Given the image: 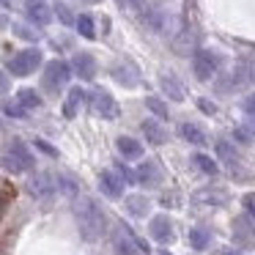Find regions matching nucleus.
<instances>
[{
	"label": "nucleus",
	"instance_id": "nucleus-19",
	"mask_svg": "<svg viewBox=\"0 0 255 255\" xmlns=\"http://www.w3.org/2000/svg\"><path fill=\"white\" fill-rule=\"evenodd\" d=\"M134 181L145 184V187L156 184L159 181V165H156V162H143V165L137 167V173H134Z\"/></svg>",
	"mask_w": 255,
	"mask_h": 255
},
{
	"label": "nucleus",
	"instance_id": "nucleus-22",
	"mask_svg": "<svg viewBox=\"0 0 255 255\" xmlns=\"http://www.w3.org/2000/svg\"><path fill=\"white\" fill-rule=\"evenodd\" d=\"M159 85H162V91H165V94L170 96L173 102H181V99H184V88H181V83H178L173 74H162Z\"/></svg>",
	"mask_w": 255,
	"mask_h": 255
},
{
	"label": "nucleus",
	"instance_id": "nucleus-18",
	"mask_svg": "<svg viewBox=\"0 0 255 255\" xmlns=\"http://www.w3.org/2000/svg\"><path fill=\"white\" fill-rule=\"evenodd\" d=\"M143 134H145V140H148L151 145H162L165 143V127H162L159 121H156V118H145L143 121Z\"/></svg>",
	"mask_w": 255,
	"mask_h": 255
},
{
	"label": "nucleus",
	"instance_id": "nucleus-20",
	"mask_svg": "<svg viewBox=\"0 0 255 255\" xmlns=\"http://www.w3.org/2000/svg\"><path fill=\"white\" fill-rule=\"evenodd\" d=\"M178 132H181V137L187 140L189 145H203L206 143V132L198 127V124H192V121H184L181 127H178Z\"/></svg>",
	"mask_w": 255,
	"mask_h": 255
},
{
	"label": "nucleus",
	"instance_id": "nucleus-37",
	"mask_svg": "<svg viewBox=\"0 0 255 255\" xmlns=\"http://www.w3.org/2000/svg\"><path fill=\"white\" fill-rule=\"evenodd\" d=\"M198 105H200V110H203V113H217V107L211 105L209 99H198Z\"/></svg>",
	"mask_w": 255,
	"mask_h": 255
},
{
	"label": "nucleus",
	"instance_id": "nucleus-7",
	"mask_svg": "<svg viewBox=\"0 0 255 255\" xmlns=\"http://www.w3.org/2000/svg\"><path fill=\"white\" fill-rule=\"evenodd\" d=\"M88 99H91V110L96 113V116H102V118H116L118 116V105H116V99H113L110 94H107L105 88H94L88 94Z\"/></svg>",
	"mask_w": 255,
	"mask_h": 255
},
{
	"label": "nucleus",
	"instance_id": "nucleus-6",
	"mask_svg": "<svg viewBox=\"0 0 255 255\" xmlns=\"http://www.w3.org/2000/svg\"><path fill=\"white\" fill-rule=\"evenodd\" d=\"M217 66H220V58L209 50H198L192 55V72H195V77L203 80V83H209L217 74Z\"/></svg>",
	"mask_w": 255,
	"mask_h": 255
},
{
	"label": "nucleus",
	"instance_id": "nucleus-35",
	"mask_svg": "<svg viewBox=\"0 0 255 255\" xmlns=\"http://www.w3.org/2000/svg\"><path fill=\"white\" fill-rule=\"evenodd\" d=\"M36 145H39V148H41V151H44V154H50V156H55V154H58V151H55V148H52V145H50V143H44V140H36Z\"/></svg>",
	"mask_w": 255,
	"mask_h": 255
},
{
	"label": "nucleus",
	"instance_id": "nucleus-16",
	"mask_svg": "<svg viewBox=\"0 0 255 255\" xmlns=\"http://www.w3.org/2000/svg\"><path fill=\"white\" fill-rule=\"evenodd\" d=\"M116 145H118V154H121L124 159H137V156H143V145H140V140H134V137L121 134V137L116 140Z\"/></svg>",
	"mask_w": 255,
	"mask_h": 255
},
{
	"label": "nucleus",
	"instance_id": "nucleus-40",
	"mask_svg": "<svg viewBox=\"0 0 255 255\" xmlns=\"http://www.w3.org/2000/svg\"><path fill=\"white\" fill-rule=\"evenodd\" d=\"M0 3H3V6L8 8V6H11V3H14V0H0Z\"/></svg>",
	"mask_w": 255,
	"mask_h": 255
},
{
	"label": "nucleus",
	"instance_id": "nucleus-14",
	"mask_svg": "<svg viewBox=\"0 0 255 255\" xmlns=\"http://www.w3.org/2000/svg\"><path fill=\"white\" fill-rule=\"evenodd\" d=\"M148 233H151V239H154V242H159V244L170 242V239H173V225H170V220H167V214L154 217V220H151V225H148Z\"/></svg>",
	"mask_w": 255,
	"mask_h": 255
},
{
	"label": "nucleus",
	"instance_id": "nucleus-26",
	"mask_svg": "<svg viewBox=\"0 0 255 255\" xmlns=\"http://www.w3.org/2000/svg\"><path fill=\"white\" fill-rule=\"evenodd\" d=\"M192 162H195V167H198L200 173H206V176H214V173L220 170V167H217V162L211 159V156H206V154H195Z\"/></svg>",
	"mask_w": 255,
	"mask_h": 255
},
{
	"label": "nucleus",
	"instance_id": "nucleus-23",
	"mask_svg": "<svg viewBox=\"0 0 255 255\" xmlns=\"http://www.w3.org/2000/svg\"><path fill=\"white\" fill-rule=\"evenodd\" d=\"M151 209V200L145 195H129L127 198V211L132 217H145V211Z\"/></svg>",
	"mask_w": 255,
	"mask_h": 255
},
{
	"label": "nucleus",
	"instance_id": "nucleus-12",
	"mask_svg": "<svg viewBox=\"0 0 255 255\" xmlns=\"http://www.w3.org/2000/svg\"><path fill=\"white\" fill-rule=\"evenodd\" d=\"M253 83V69L250 66H236L231 74H228V83H220V91H239V88H244V85H250Z\"/></svg>",
	"mask_w": 255,
	"mask_h": 255
},
{
	"label": "nucleus",
	"instance_id": "nucleus-15",
	"mask_svg": "<svg viewBox=\"0 0 255 255\" xmlns=\"http://www.w3.org/2000/svg\"><path fill=\"white\" fill-rule=\"evenodd\" d=\"M145 11V22L156 30V33H167V25H170V17H167L165 8L159 6H151V8H143Z\"/></svg>",
	"mask_w": 255,
	"mask_h": 255
},
{
	"label": "nucleus",
	"instance_id": "nucleus-13",
	"mask_svg": "<svg viewBox=\"0 0 255 255\" xmlns=\"http://www.w3.org/2000/svg\"><path fill=\"white\" fill-rule=\"evenodd\" d=\"M69 69H74V74H77L80 80H94L96 61H94V55H88V52H77V55L72 58V66Z\"/></svg>",
	"mask_w": 255,
	"mask_h": 255
},
{
	"label": "nucleus",
	"instance_id": "nucleus-28",
	"mask_svg": "<svg viewBox=\"0 0 255 255\" xmlns=\"http://www.w3.org/2000/svg\"><path fill=\"white\" fill-rule=\"evenodd\" d=\"M211 242V233L203 231V228H195V231H189V244H192L195 250H206Z\"/></svg>",
	"mask_w": 255,
	"mask_h": 255
},
{
	"label": "nucleus",
	"instance_id": "nucleus-34",
	"mask_svg": "<svg viewBox=\"0 0 255 255\" xmlns=\"http://www.w3.org/2000/svg\"><path fill=\"white\" fill-rule=\"evenodd\" d=\"M242 107H244V113H247V116H253V118H255V94H250V96H244V102H242Z\"/></svg>",
	"mask_w": 255,
	"mask_h": 255
},
{
	"label": "nucleus",
	"instance_id": "nucleus-5",
	"mask_svg": "<svg viewBox=\"0 0 255 255\" xmlns=\"http://www.w3.org/2000/svg\"><path fill=\"white\" fill-rule=\"evenodd\" d=\"M39 66H41V52L39 50H22L8 61V72H11L14 77H28V74H33Z\"/></svg>",
	"mask_w": 255,
	"mask_h": 255
},
{
	"label": "nucleus",
	"instance_id": "nucleus-30",
	"mask_svg": "<svg viewBox=\"0 0 255 255\" xmlns=\"http://www.w3.org/2000/svg\"><path fill=\"white\" fill-rule=\"evenodd\" d=\"M52 8H55L58 19H61L63 25H72V22H74V17H72V11H69V6H66V3H55Z\"/></svg>",
	"mask_w": 255,
	"mask_h": 255
},
{
	"label": "nucleus",
	"instance_id": "nucleus-11",
	"mask_svg": "<svg viewBox=\"0 0 255 255\" xmlns=\"http://www.w3.org/2000/svg\"><path fill=\"white\" fill-rule=\"evenodd\" d=\"M99 189H102L105 198L116 200V198H121V195H124V178L118 176L116 170H102L99 173Z\"/></svg>",
	"mask_w": 255,
	"mask_h": 255
},
{
	"label": "nucleus",
	"instance_id": "nucleus-21",
	"mask_svg": "<svg viewBox=\"0 0 255 255\" xmlns=\"http://www.w3.org/2000/svg\"><path fill=\"white\" fill-rule=\"evenodd\" d=\"M233 231H236V242L239 244H255V228L250 225L244 217L233 220Z\"/></svg>",
	"mask_w": 255,
	"mask_h": 255
},
{
	"label": "nucleus",
	"instance_id": "nucleus-41",
	"mask_svg": "<svg viewBox=\"0 0 255 255\" xmlns=\"http://www.w3.org/2000/svg\"><path fill=\"white\" fill-rule=\"evenodd\" d=\"M159 255H170V253H167V250H165V253H159Z\"/></svg>",
	"mask_w": 255,
	"mask_h": 255
},
{
	"label": "nucleus",
	"instance_id": "nucleus-24",
	"mask_svg": "<svg viewBox=\"0 0 255 255\" xmlns=\"http://www.w3.org/2000/svg\"><path fill=\"white\" fill-rule=\"evenodd\" d=\"M17 102H19V107H22V110H36V107H41V96L36 94L33 88H22L17 94Z\"/></svg>",
	"mask_w": 255,
	"mask_h": 255
},
{
	"label": "nucleus",
	"instance_id": "nucleus-32",
	"mask_svg": "<svg viewBox=\"0 0 255 255\" xmlns=\"http://www.w3.org/2000/svg\"><path fill=\"white\" fill-rule=\"evenodd\" d=\"M145 105H148V110H154L156 116H167V107L162 105V102L156 99V96H148V99H145Z\"/></svg>",
	"mask_w": 255,
	"mask_h": 255
},
{
	"label": "nucleus",
	"instance_id": "nucleus-4",
	"mask_svg": "<svg viewBox=\"0 0 255 255\" xmlns=\"http://www.w3.org/2000/svg\"><path fill=\"white\" fill-rule=\"evenodd\" d=\"M69 77H72V69H69L66 61H50L44 69L41 83H44V88L50 91V94H58V91L69 83Z\"/></svg>",
	"mask_w": 255,
	"mask_h": 255
},
{
	"label": "nucleus",
	"instance_id": "nucleus-9",
	"mask_svg": "<svg viewBox=\"0 0 255 255\" xmlns=\"http://www.w3.org/2000/svg\"><path fill=\"white\" fill-rule=\"evenodd\" d=\"M25 17H28L33 25L44 28V25H50V19H52V8H50L47 0H25Z\"/></svg>",
	"mask_w": 255,
	"mask_h": 255
},
{
	"label": "nucleus",
	"instance_id": "nucleus-27",
	"mask_svg": "<svg viewBox=\"0 0 255 255\" xmlns=\"http://www.w3.org/2000/svg\"><path fill=\"white\" fill-rule=\"evenodd\" d=\"M217 154L222 156V162H228V165H236L239 162V154H236V148H233L228 140H217Z\"/></svg>",
	"mask_w": 255,
	"mask_h": 255
},
{
	"label": "nucleus",
	"instance_id": "nucleus-38",
	"mask_svg": "<svg viewBox=\"0 0 255 255\" xmlns=\"http://www.w3.org/2000/svg\"><path fill=\"white\" fill-rule=\"evenodd\" d=\"M8 91V77H6V72H0V96Z\"/></svg>",
	"mask_w": 255,
	"mask_h": 255
},
{
	"label": "nucleus",
	"instance_id": "nucleus-42",
	"mask_svg": "<svg viewBox=\"0 0 255 255\" xmlns=\"http://www.w3.org/2000/svg\"><path fill=\"white\" fill-rule=\"evenodd\" d=\"M88 3H99V0H88Z\"/></svg>",
	"mask_w": 255,
	"mask_h": 255
},
{
	"label": "nucleus",
	"instance_id": "nucleus-2",
	"mask_svg": "<svg viewBox=\"0 0 255 255\" xmlns=\"http://www.w3.org/2000/svg\"><path fill=\"white\" fill-rule=\"evenodd\" d=\"M3 167H6L8 173H28L36 167V159H33L28 145L14 140V143H8V148L3 151Z\"/></svg>",
	"mask_w": 255,
	"mask_h": 255
},
{
	"label": "nucleus",
	"instance_id": "nucleus-31",
	"mask_svg": "<svg viewBox=\"0 0 255 255\" xmlns=\"http://www.w3.org/2000/svg\"><path fill=\"white\" fill-rule=\"evenodd\" d=\"M14 33H17L19 39H28V41L39 39V33H36V30H30V28H25V25H14Z\"/></svg>",
	"mask_w": 255,
	"mask_h": 255
},
{
	"label": "nucleus",
	"instance_id": "nucleus-10",
	"mask_svg": "<svg viewBox=\"0 0 255 255\" xmlns=\"http://www.w3.org/2000/svg\"><path fill=\"white\" fill-rule=\"evenodd\" d=\"M28 189H30V195H33V198L44 200V198H50V195L58 189V178L52 176V173H36V176L30 178Z\"/></svg>",
	"mask_w": 255,
	"mask_h": 255
},
{
	"label": "nucleus",
	"instance_id": "nucleus-1",
	"mask_svg": "<svg viewBox=\"0 0 255 255\" xmlns=\"http://www.w3.org/2000/svg\"><path fill=\"white\" fill-rule=\"evenodd\" d=\"M74 220H77L80 236H83L85 242H96V239L107 231V217L94 198H80L77 203H74Z\"/></svg>",
	"mask_w": 255,
	"mask_h": 255
},
{
	"label": "nucleus",
	"instance_id": "nucleus-3",
	"mask_svg": "<svg viewBox=\"0 0 255 255\" xmlns=\"http://www.w3.org/2000/svg\"><path fill=\"white\" fill-rule=\"evenodd\" d=\"M113 250H116V255H143V253H148V247H145L143 242H137L134 233L129 231L124 222L116 225V231H113Z\"/></svg>",
	"mask_w": 255,
	"mask_h": 255
},
{
	"label": "nucleus",
	"instance_id": "nucleus-8",
	"mask_svg": "<svg viewBox=\"0 0 255 255\" xmlns=\"http://www.w3.org/2000/svg\"><path fill=\"white\" fill-rule=\"evenodd\" d=\"M110 74H113V80H116V83L124 85V88H134V85L140 83V72H137V66H134L132 61H118V63H113Z\"/></svg>",
	"mask_w": 255,
	"mask_h": 255
},
{
	"label": "nucleus",
	"instance_id": "nucleus-33",
	"mask_svg": "<svg viewBox=\"0 0 255 255\" xmlns=\"http://www.w3.org/2000/svg\"><path fill=\"white\" fill-rule=\"evenodd\" d=\"M58 187H63V192H66V195L77 192V184H74L72 178H66V176H58Z\"/></svg>",
	"mask_w": 255,
	"mask_h": 255
},
{
	"label": "nucleus",
	"instance_id": "nucleus-29",
	"mask_svg": "<svg viewBox=\"0 0 255 255\" xmlns=\"http://www.w3.org/2000/svg\"><path fill=\"white\" fill-rule=\"evenodd\" d=\"M3 113H6V116H11V118H25V116H28V110H22L17 99L3 102Z\"/></svg>",
	"mask_w": 255,
	"mask_h": 255
},
{
	"label": "nucleus",
	"instance_id": "nucleus-39",
	"mask_svg": "<svg viewBox=\"0 0 255 255\" xmlns=\"http://www.w3.org/2000/svg\"><path fill=\"white\" fill-rule=\"evenodd\" d=\"M220 255H242V253H236V250H222Z\"/></svg>",
	"mask_w": 255,
	"mask_h": 255
},
{
	"label": "nucleus",
	"instance_id": "nucleus-17",
	"mask_svg": "<svg viewBox=\"0 0 255 255\" xmlns=\"http://www.w3.org/2000/svg\"><path fill=\"white\" fill-rule=\"evenodd\" d=\"M88 99V94H85L83 88H72L66 96V102H63V116L66 118H74L80 113V107H83V102Z\"/></svg>",
	"mask_w": 255,
	"mask_h": 255
},
{
	"label": "nucleus",
	"instance_id": "nucleus-25",
	"mask_svg": "<svg viewBox=\"0 0 255 255\" xmlns=\"http://www.w3.org/2000/svg\"><path fill=\"white\" fill-rule=\"evenodd\" d=\"M74 25H77L83 39H96V25H94V17H91V14H80V17L74 19Z\"/></svg>",
	"mask_w": 255,
	"mask_h": 255
},
{
	"label": "nucleus",
	"instance_id": "nucleus-36",
	"mask_svg": "<svg viewBox=\"0 0 255 255\" xmlns=\"http://www.w3.org/2000/svg\"><path fill=\"white\" fill-rule=\"evenodd\" d=\"M244 209L255 217V195H247V198H244Z\"/></svg>",
	"mask_w": 255,
	"mask_h": 255
}]
</instances>
